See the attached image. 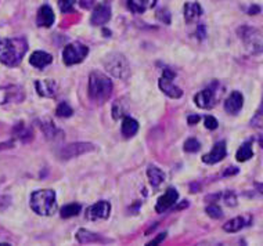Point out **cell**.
<instances>
[{"label": "cell", "mask_w": 263, "mask_h": 246, "mask_svg": "<svg viewBox=\"0 0 263 246\" xmlns=\"http://www.w3.org/2000/svg\"><path fill=\"white\" fill-rule=\"evenodd\" d=\"M251 126L258 129H263V98H262V104H260V108L256 111V114L254 115V118L251 120Z\"/></svg>", "instance_id": "obj_28"}, {"label": "cell", "mask_w": 263, "mask_h": 246, "mask_svg": "<svg viewBox=\"0 0 263 246\" xmlns=\"http://www.w3.org/2000/svg\"><path fill=\"white\" fill-rule=\"evenodd\" d=\"M205 212H206V214H208L209 217H212V219H220V217H223V210L220 209V206H218L216 203H212V205L206 206Z\"/></svg>", "instance_id": "obj_27"}, {"label": "cell", "mask_w": 263, "mask_h": 246, "mask_svg": "<svg viewBox=\"0 0 263 246\" xmlns=\"http://www.w3.org/2000/svg\"><path fill=\"white\" fill-rule=\"evenodd\" d=\"M35 86H36L37 94L42 97H54L57 90H59V86H57V83L53 79L36 80Z\"/></svg>", "instance_id": "obj_14"}, {"label": "cell", "mask_w": 263, "mask_h": 246, "mask_svg": "<svg viewBox=\"0 0 263 246\" xmlns=\"http://www.w3.org/2000/svg\"><path fill=\"white\" fill-rule=\"evenodd\" d=\"M96 147L90 142H73V144H68L67 147H64L60 154V158L64 160L72 159L79 155H83L86 152H91L95 151Z\"/></svg>", "instance_id": "obj_6"}, {"label": "cell", "mask_w": 263, "mask_h": 246, "mask_svg": "<svg viewBox=\"0 0 263 246\" xmlns=\"http://www.w3.org/2000/svg\"><path fill=\"white\" fill-rule=\"evenodd\" d=\"M31 209L39 216H51L57 210V199L53 190H37L31 195Z\"/></svg>", "instance_id": "obj_3"}, {"label": "cell", "mask_w": 263, "mask_h": 246, "mask_svg": "<svg viewBox=\"0 0 263 246\" xmlns=\"http://www.w3.org/2000/svg\"><path fill=\"white\" fill-rule=\"evenodd\" d=\"M121 130H122L123 137L126 138H130L139 132V122L136 119L129 118V116H125L122 120V126H121Z\"/></svg>", "instance_id": "obj_22"}, {"label": "cell", "mask_w": 263, "mask_h": 246, "mask_svg": "<svg viewBox=\"0 0 263 246\" xmlns=\"http://www.w3.org/2000/svg\"><path fill=\"white\" fill-rule=\"evenodd\" d=\"M28 50V43L24 39H6L0 45V63L7 67H17L23 61Z\"/></svg>", "instance_id": "obj_2"}, {"label": "cell", "mask_w": 263, "mask_h": 246, "mask_svg": "<svg viewBox=\"0 0 263 246\" xmlns=\"http://www.w3.org/2000/svg\"><path fill=\"white\" fill-rule=\"evenodd\" d=\"M87 53H89V49L87 46L82 45L79 42H75V43H69L64 47L63 51V61L65 65H75L82 63L83 59L87 57Z\"/></svg>", "instance_id": "obj_5"}, {"label": "cell", "mask_w": 263, "mask_h": 246, "mask_svg": "<svg viewBox=\"0 0 263 246\" xmlns=\"http://www.w3.org/2000/svg\"><path fill=\"white\" fill-rule=\"evenodd\" d=\"M77 239L81 243H95V242H104L100 235H96V234L86 231L85 228H81L77 233Z\"/></svg>", "instance_id": "obj_24"}, {"label": "cell", "mask_w": 263, "mask_h": 246, "mask_svg": "<svg viewBox=\"0 0 263 246\" xmlns=\"http://www.w3.org/2000/svg\"><path fill=\"white\" fill-rule=\"evenodd\" d=\"M259 11H260V9H259L258 6H252V9H251L250 11H248V13H250V14H255V13H259Z\"/></svg>", "instance_id": "obj_43"}, {"label": "cell", "mask_w": 263, "mask_h": 246, "mask_svg": "<svg viewBox=\"0 0 263 246\" xmlns=\"http://www.w3.org/2000/svg\"><path fill=\"white\" fill-rule=\"evenodd\" d=\"M198 122H200V116L198 115H191V116H189V123L190 125H194V123Z\"/></svg>", "instance_id": "obj_40"}, {"label": "cell", "mask_w": 263, "mask_h": 246, "mask_svg": "<svg viewBox=\"0 0 263 246\" xmlns=\"http://www.w3.org/2000/svg\"><path fill=\"white\" fill-rule=\"evenodd\" d=\"M242 105H244V97L241 94L240 91H233L230 96L227 97L224 101V110L227 114L230 115H237L242 110Z\"/></svg>", "instance_id": "obj_13"}, {"label": "cell", "mask_w": 263, "mask_h": 246, "mask_svg": "<svg viewBox=\"0 0 263 246\" xmlns=\"http://www.w3.org/2000/svg\"><path fill=\"white\" fill-rule=\"evenodd\" d=\"M42 130L45 132L46 137H49V138H59V137H64V133L60 130L59 128H55L54 123L53 122H46L42 123Z\"/></svg>", "instance_id": "obj_25"}, {"label": "cell", "mask_w": 263, "mask_h": 246, "mask_svg": "<svg viewBox=\"0 0 263 246\" xmlns=\"http://www.w3.org/2000/svg\"><path fill=\"white\" fill-rule=\"evenodd\" d=\"M227 155V148H226V142L224 141H219L216 142L213 148L211 150V152L205 154L202 156V162L206 165H215L223 160Z\"/></svg>", "instance_id": "obj_11"}, {"label": "cell", "mask_w": 263, "mask_h": 246, "mask_svg": "<svg viewBox=\"0 0 263 246\" xmlns=\"http://www.w3.org/2000/svg\"><path fill=\"white\" fill-rule=\"evenodd\" d=\"M184 151L186 152H198L201 150V144L197 138H189L186 142H184Z\"/></svg>", "instance_id": "obj_30"}, {"label": "cell", "mask_w": 263, "mask_h": 246, "mask_svg": "<svg viewBox=\"0 0 263 246\" xmlns=\"http://www.w3.org/2000/svg\"><path fill=\"white\" fill-rule=\"evenodd\" d=\"M165 237H166V233H162V234H159L158 237L155 238L154 241L148 242V243H147V245H148V246H155V245H158V243H161V242H162L163 239H165Z\"/></svg>", "instance_id": "obj_36"}, {"label": "cell", "mask_w": 263, "mask_h": 246, "mask_svg": "<svg viewBox=\"0 0 263 246\" xmlns=\"http://www.w3.org/2000/svg\"><path fill=\"white\" fill-rule=\"evenodd\" d=\"M114 85L112 80L101 72H91L89 76V86L87 94L96 104H104L112 94Z\"/></svg>", "instance_id": "obj_1"}, {"label": "cell", "mask_w": 263, "mask_h": 246, "mask_svg": "<svg viewBox=\"0 0 263 246\" xmlns=\"http://www.w3.org/2000/svg\"><path fill=\"white\" fill-rule=\"evenodd\" d=\"M111 18V7H109L108 3H100L97 5L93 10V14H91L90 23L93 25H97V27H101L107 24Z\"/></svg>", "instance_id": "obj_12"}, {"label": "cell", "mask_w": 263, "mask_h": 246, "mask_svg": "<svg viewBox=\"0 0 263 246\" xmlns=\"http://www.w3.org/2000/svg\"><path fill=\"white\" fill-rule=\"evenodd\" d=\"M223 201H224L226 205L232 206L233 208V206L237 205V195L233 191L224 192V195H223Z\"/></svg>", "instance_id": "obj_32"}, {"label": "cell", "mask_w": 263, "mask_h": 246, "mask_svg": "<svg viewBox=\"0 0 263 246\" xmlns=\"http://www.w3.org/2000/svg\"><path fill=\"white\" fill-rule=\"evenodd\" d=\"M157 0H127V7L136 14H143L151 7H154Z\"/></svg>", "instance_id": "obj_20"}, {"label": "cell", "mask_w": 263, "mask_h": 246, "mask_svg": "<svg viewBox=\"0 0 263 246\" xmlns=\"http://www.w3.org/2000/svg\"><path fill=\"white\" fill-rule=\"evenodd\" d=\"M82 206L79 203H69V205L63 206L61 209V217L63 219H69V217H73V216H78L81 213Z\"/></svg>", "instance_id": "obj_26"}, {"label": "cell", "mask_w": 263, "mask_h": 246, "mask_svg": "<svg viewBox=\"0 0 263 246\" xmlns=\"http://www.w3.org/2000/svg\"><path fill=\"white\" fill-rule=\"evenodd\" d=\"M183 14H184V18H186L187 23H195L202 15V9H201L200 3H197V2H189V3L184 5Z\"/></svg>", "instance_id": "obj_19"}, {"label": "cell", "mask_w": 263, "mask_h": 246, "mask_svg": "<svg viewBox=\"0 0 263 246\" xmlns=\"http://www.w3.org/2000/svg\"><path fill=\"white\" fill-rule=\"evenodd\" d=\"M123 112H125V108H122V105H121V101H117L112 107V116L114 119H118L122 118Z\"/></svg>", "instance_id": "obj_33"}, {"label": "cell", "mask_w": 263, "mask_h": 246, "mask_svg": "<svg viewBox=\"0 0 263 246\" xmlns=\"http://www.w3.org/2000/svg\"><path fill=\"white\" fill-rule=\"evenodd\" d=\"M251 224V217L250 216H237L234 219L229 220L227 223H224L223 225V230L226 231V233H238L240 230L245 228L247 225H250Z\"/></svg>", "instance_id": "obj_15"}, {"label": "cell", "mask_w": 263, "mask_h": 246, "mask_svg": "<svg viewBox=\"0 0 263 246\" xmlns=\"http://www.w3.org/2000/svg\"><path fill=\"white\" fill-rule=\"evenodd\" d=\"M162 76L163 78H166V79H175V76H176V75H175V72H172V71H171V69H165V71H163V73H162Z\"/></svg>", "instance_id": "obj_39"}, {"label": "cell", "mask_w": 263, "mask_h": 246, "mask_svg": "<svg viewBox=\"0 0 263 246\" xmlns=\"http://www.w3.org/2000/svg\"><path fill=\"white\" fill-rule=\"evenodd\" d=\"M75 5H77V0H59L60 10L63 13H71V11H73Z\"/></svg>", "instance_id": "obj_31"}, {"label": "cell", "mask_w": 263, "mask_h": 246, "mask_svg": "<svg viewBox=\"0 0 263 246\" xmlns=\"http://www.w3.org/2000/svg\"><path fill=\"white\" fill-rule=\"evenodd\" d=\"M55 114L59 115V116H61V118H69V116L73 114V111H72V108H71V107L67 104V102H61V104L57 107Z\"/></svg>", "instance_id": "obj_29"}, {"label": "cell", "mask_w": 263, "mask_h": 246, "mask_svg": "<svg viewBox=\"0 0 263 246\" xmlns=\"http://www.w3.org/2000/svg\"><path fill=\"white\" fill-rule=\"evenodd\" d=\"M197 32H198V36H200V39H204V33H205L204 25H200V27H198V29H197Z\"/></svg>", "instance_id": "obj_41"}, {"label": "cell", "mask_w": 263, "mask_h": 246, "mask_svg": "<svg viewBox=\"0 0 263 246\" xmlns=\"http://www.w3.org/2000/svg\"><path fill=\"white\" fill-rule=\"evenodd\" d=\"M254 156V151H252V141L244 142L242 146L238 148L236 154L237 162H247L248 159H251Z\"/></svg>", "instance_id": "obj_23"}, {"label": "cell", "mask_w": 263, "mask_h": 246, "mask_svg": "<svg viewBox=\"0 0 263 246\" xmlns=\"http://www.w3.org/2000/svg\"><path fill=\"white\" fill-rule=\"evenodd\" d=\"M104 67L112 76L118 79H127L130 76V67L127 59L119 53H111L105 57Z\"/></svg>", "instance_id": "obj_4"}, {"label": "cell", "mask_w": 263, "mask_h": 246, "mask_svg": "<svg viewBox=\"0 0 263 246\" xmlns=\"http://www.w3.org/2000/svg\"><path fill=\"white\" fill-rule=\"evenodd\" d=\"M51 63H53V57L46 51H33L29 57V64L35 68L43 69L47 65H50Z\"/></svg>", "instance_id": "obj_17"}, {"label": "cell", "mask_w": 263, "mask_h": 246, "mask_svg": "<svg viewBox=\"0 0 263 246\" xmlns=\"http://www.w3.org/2000/svg\"><path fill=\"white\" fill-rule=\"evenodd\" d=\"M255 187H256V190L259 191V194H260V195H263V184H260V182H256V186H255Z\"/></svg>", "instance_id": "obj_42"}, {"label": "cell", "mask_w": 263, "mask_h": 246, "mask_svg": "<svg viewBox=\"0 0 263 246\" xmlns=\"http://www.w3.org/2000/svg\"><path fill=\"white\" fill-rule=\"evenodd\" d=\"M204 123L205 128L208 129V130H215V129H218V120L213 118V116H211V115H209V116H205Z\"/></svg>", "instance_id": "obj_34"}, {"label": "cell", "mask_w": 263, "mask_h": 246, "mask_svg": "<svg viewBox=\"0 0 263 246\" xmlns=\"http://www.w3.org/2000/svg\"><path fill=\"white\" fill-rule=\"evenodd\" d=\"M54 11L51 10L50 6H42L41 9L37 10L36 24L39 27L50 28L54 24Z\"/></svg>", "instance_id": "obj_16"}, {"label": "cell", "mask_w": 263, "mask_h": 246, "mask_svg": "<svg viewBox=\"0 0 263 246\" xmlns=\"http://www.w3.org/2000/svg\"><path fill=\"white\" fill-rule=\"evenodd\" d=\"M24 98V91L18 86H0V105L18 102Z\"/></svg>", "instance_id": "obj_7"}, {"label": "cell", "mask_w": 263, "mask_h": 246, "mask_svg": "<svg viewBox=\"0 0 263 246\" xmlns=\"http://www.w3.org/2000/svg\"><path fill=\"white\" fill-rule=\"evenodd\" d=\"M238 173V169L237 168H229L227 170H224L223 173V177H227V176H234V174Z\"/></svg>", "instance_id": "obj_38"}, {"label": "cell", "mask_w": 263, "mask_h": 246, "mask_svg": "<svg viewBox=\"0 0 263 246\" xmlns=\"http://www.w3.org/2000/svg\"><path fill=\"white\" fill-rule=\"evenodd\" d=\"M109 213H111V205H109V202L105 201H100L95 205H91L86 212L87 219L91 220V221L108 219Z\"/></svg>", "instance_id": "obj_9"}, {"label": "cell", "mask_w": 263, "mask_h": 246, "mask_svg": "<svg viewBox=\"0 0 263 246\" xmlns=\"http://www.w3.org/2000/svg\"><path fill=\"white\" fill-rule=\"evenodd\" d=\"M157 17H158L161 21H163L165 24L171 23V14H169V11L166 9L158 10V13H157Z\"/></svg>", "instance_id": "obj_35"}, {"label": "cell", "mask_w": 263, "mask_h": 246, "mask_svg": "<svg viewBox=\"0 0 263 246\" xmlns=\"http://www.w3.org/2000/svg\"><path fill=\"white\" fill-rule=\"evenodd\" d=\"M216 101H218V96H216V93L213 90V87H208V89L201 90L194 97V102L197 104V107L204 108V110L213 108V105L216 104Z\"/></svg>", "instance_id": "obj_8"}, {"label": "cell", "mask_w": 263, "mask_h": 246, "mask_svg": "<svg viewBox=\"0 0 263 246\" xmlns=\"http://www.w3.org/2000/svg\"><path fill=\"white\" fill-rule=\"evenodd\" d=\"M147 177H148V181L151 182V186L154 188H158L162 181L165 180V173H163L161 169H158L154 165H151L147 169Z\"/></svg>", "instance_id": "obj_21"}, {"label": "cell", "mask_w": 263, "mask_h": 246, "mask_svg": "<svg viewBox=\"0 0 263 246\" xmlns=\"http://www.w3.org/2000/svg\"><path fill=\"white\" fill-rule=\"evenodd\" d=\"M177 198H179V194L173 187H169L165 194L162 196H159L158 201H157V205H155V210L158 213H163L168 209H171L175 203H176Z\"/></svg>", "instance_id": "obj_10"}, {"label": "cell", "mask_w": 263, "mask_h": 246, "mask_svg": "<svg viewBox=\"0 0 263 246\" xmlns=\"http://www.w3.org/2000/svg\"><path fill=\"white\" fill-rule=\"evenodd\" d=\"M159 83V89L162 90V93H165L166 96L171 97V98H180L183 96L182 89H179L176 85H173L172 79H166V78H161L158 80Z\"/></svg>", "instance_id": "obj_18"}, {"label": "cell", "mask_w": 263, "mask_h": 246, "mask_svg": "<svg viewBox=\"0 0 263 246\" xmlns=\"http://www.w3.org/2000/svg\"><path fill=\"white\" fill-rule=\"evenodd\" d=\"M0 45H2V40H0Z\"/></svg>", "instance_id": "obj_44"}, {"label": "cell", "mask_w": 263, "mask_h": 246, "mask_svg": "<svg viewBox=\"0 0 263 246\" xmlns=\"http://www.w3.org/2000/svg\"><path fill=\"white\" fill-rule=\"evenodd\" d=\"M77 5L82 6L83 9H90L93 5V0H77Z\"/></svg>", "instance_id": "obj_37"}]
</instances>
